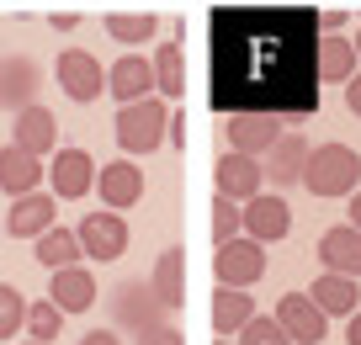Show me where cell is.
I'll list each match as a JSON object with an SVG mask.
<instances>
[{
  "label": "cell",
  "instance_id": "1",
  "mask_svg": "<svg viewBox=\"0 0 361 345\" xmlns=\"http://www.w3.org/2000/svg\"><path fill=\"white\" fill-rule=\"evenodd\" d=\"M112 133H117V149L128 159L138 155H154L170 133V101L165 96H138V101H123L112 117Z\"/></svg>",
  "mask_w": 361,
  "mask_h": 345
},
{
  "label": "cell",
  "instance_id": "2",
  "mask_svg": "<svg viewBox=\"0 0 361 345\" xmlns=\"http://www.w3.org/2000/svg\"><path fill=\"white\" fill-rule=\"evenodd\" d=\"M303 186L314 191V197H324V202L350 197V191L361 186V155L350 144H319V149H308Z\"/></svg>",
  "mask_w": 361,
  "mask_h": 345
},
{
  "label": "cell",
  "instance_id": "3",
  "mask_svg": "<svg viewBox=\"0 0 361 345\" xmlns=\"http://www.w3.org/2000/svg\"><path fill=\"white\" fill-rule=\"evenodd\" d=\"M54 80H59V90H64L75 107H90V101L106 90L102 59L85 54V48H64V54H59V64H54Z\"/></svg>",
  "mask_w": 361,
  "mask_h": 345
},
{
  "label": "cell",
  "instance_id": "4",
  "mask_svg": "<svg viewBox=\"0 0 361 345\" xmlns=\"http://www.w3.org/2000/svg\"><path fill=\"white\" fill-rule=\"evenodd\" d=\"M213 277L218 287H255L260 277H266V245H255L250 234L228 239V245H213Z\"/></svg>",
  "mask_w": 361,
  "mask_h": 345
},
{
  "label": "cell",
  "instance_id": "5",
  "mask_svg": "<svg viewBox=\"0 0 361 345\" xmlns=\"http://www.w3.org/2000/svg\"><path fill=\"white\" fill-rule=\"evenodd\" d=\"M106 308H112V324H117V329H128V334L165 324V308H159V298L149 292L144 277H138V282H117L112 298H106Z\"/></svg>",
  "mask_w": 361,
  "mask_h": 345
},
{
  "label": "cell",
  "instance_id": "6",
  "mask_svg": "<svg viewBox=\"0 0 361 345\" xmlns=\"http://www.w3.org/2000/svg\"><path fill=\"white\" fill-rule=\"evenodd\" d=\"M75 239H80V250H85L90 260H123L128 255V218L123 212H85L80 218V229H75Z\"/></svg>",
  "mask_w": 361,
  "mask_h": 345
},
{
  "label": "cell",
  "instance_id": "7",
  "mask_svg": "<svg viewBox=\"0 0 361 345\" xmlns=\"http://www.w3.org/2000/svg\"><path fill=\"white\" fill-rule=\"evenodd\" d=\"M239 218H245V234L255 239V245H276V239L293 234V207H287V197H276V191H255L250 202H239Z\"/></svg>",
  "mask_w": 361,
  "mask_h": 345
},
{
  "label": "cell",
  "instance_id": "8",
  "mask_svg": "<svg viewBox=\"0 0 361 345\" xmlns=\"http://www.w3.org/2000/svg\"><path fill=\"white\" fill-rule=\"evenodd\" d=\"M276 324L287 329L293 345H319L324 329H329V313L319 308L308 292H282V298H276Z\"/></svg>",
  "mask_w": 361,
  "mask_h": 345
},
{
  "label": "cell",
  "instance_id": "9",
  "mask_svg": "<svg viewBox=\"0 0 361 345\" xmlns=\"http://www.w3.org/2000/svg\"><path fill=\"white\" fill-rule=\"evenodd\" d=\"M48 186H54L59 202L90 197V186H96V159H90L85 149H54V159H48Z\"/></svg>",
  "mask_w": 361,
  "mask_h": 345
},
{
  "label": "cell",
  "instance_id": "10",
  "mask_svg": "<svg viewBox=\"0 0 361 345\" xmlns=\"http://www.w3.org/2000/svg\"><path fill=\"white\" fill-rule=\"evenodd\" d=\"M59 223V197L54 191H22L11 197V212H6V234L11 239H37L43 229Z\"/></svg>",
  "mask_w": 361,
  "mask_h": 345
},
{
  "label": "cell",
  "instance_id": "11",
  "mask_svg": "<svg viewBox=\"0 0 361 345\" xmlns=\"http://www.w3.org/2000/svg\"><path fill=\"white\" fill-rule=\"evenodd\" d=\"M90 191H102V202L112 212H128V207H138V202H144V170L133 165V159H112V165H102L96 170V186Z\"/></svg>",
  "mask_w": 361,
  "mask_h": 345
},
{
  "label": "cell",
  "instance_id": "12",
  "mask_svg": "<svg viewBox=\"0 0 361 345\" xmlns=\"http://www.w3.org/2000/svg\"><path fill=\"white\" fill-rule=\"evenodd\" d=\"M213 181H218V191L234 197V202H250L255 191H266V170H260V159L255 155H239V149H224V155H218Z\"/></svg>",
  "mask_w": 361,
  "mask_h": 345
},
{
  "label": "cell",
  "instance_id": "13",
  "mask_svg": "<svg viewBox=\"0 0 361 345\" xmlns=\"http://www.w3.org/2000/svg\"><path fill=\"white\" fill-rule=\"evenodd\" d=\"M276 138H282V117H271V111H234L228 117V149H239V155L260 159Z\"/></svg>",
  "mask_w": 361,
  "mask_h": 345
},
{
  "label": "cell",
  "instance_id": "14",
  "mask_svg": "<svg viewBox=\"0 0 361 345\" xmlns=\"http://www.w3.org/2000/svg\"><path fill=\"white\" fill-rule=\"evenodd\" d=\"M37 85H43V69H37L27 54L0 59V111L32 107V101H37Z\"/></svg>",
  "mask_w": 361,
  "mask_h": 345
},
{
  "label": "cell",
  "instance_id": "15",
  "mask_svg": "<svg viewBox=\"0 0 361 345\" xmlns=\"http://www.w3.org/2000/svg\"><path fill=\"white\" fill-rule=\"evenodd\" d=\"M106 96H112L117 107H123V101H138V96H154V64L128 48V54L106 69Z\"/></svg>",
  "mask_w": 361,
  "mask_h": 345
},
{
  "label": "cell",
  "instance_id": "16",
  "mask_svg": "<svg viewBox=\"0 0 361 345\" xmlns=\"http://www.w3.org/2000/svg\"><path fill=\"white\" fill-rule=\"evenodd\" d=\"M11 144L16 149H27V155H37V159H48L59 149V117L48 107H22L16 111V133H11Z\"/></svg>",
  "mask_w": 361,
  "mask_h": 345
},
{
  "label": "cell",
  "instance_id": "17",
  "mask_svg": "<svg viewBox=\"0 0 361 345\" xmlns=\"http://www.w3.org/2000/svg\"><path fill=\"white\" fill-rule=\"evenodd\" d=\"M303 165H308V138L282 128V138L266 149V165L260 170L271 176V186H293V181H303Z\"/></svg>",
  "mask_w": 361,
  "mask_h": 345
},
{
  "label": "cell",
  "instance_id": "18",
  "mask_svg": "<svg viewBox=\"0 0 361 345\" xmlns=\"http://www.w3.org/2000/svg\"><path fill=\"white\" fill-rule=\"evenodd\" d=\"M48 298L64 313H85V308H96V277L85 266H59V271H48Z\"/></svg>",
  "mask_w": 361,
  "mask_h": 345
},
{
  "label": "cell",
  "instance_id": "19",
  "mask_svg": "<svg viewBox=\"0 0 361 345\" xmlns=\"http://www.w3.org/2000/svg\"><path fill=\"white\" fill-rule=\"evenodd\" d=\"M319 260H324V271L361 277V229H350V223L324 229V234H319Z\"/></svg>",
  "mask_w": 361,
  "mask_h": 345
},
{
  "label": "cell",
  "instance_id": "20",
  "mask_svg": "<svg viewBox=\"0 0 361 345\" xmlns=\"http://www.w3.org/2000/svg\"><path fill=\"white\" fill-rule=\"evenodd\" d=\"M308 298H314L319 308L329 313V319H345V313H356V308H361V277H340V271H324V277H314Z\"/></svg>",
  "mask_w": 361,
  "mask_h": 345
},
{
  "label": "cell",
  "instance_id": "21",
  "mask_svg": "<svg viewBox=\"0 0 361 345\" xmlns=\"http://www.w3.org/2000/svg\"><path fill=\"white\" fill-rule=\"evenodd\" d=\"M48 176V165L37 155H27V149L6 144L0 149V191L6 197H22V191H37V181Z\"/></svg>",
  "mask_w": 361,
  "mask_h": 345
},
{
  "label": "cell",
  "instance_id": "22",
  "mask_svg": "<svg viewBox=\"0 0 361 345\" xmlns=\"http://www.w3.org/2000/svg\"><path fill=\"white\" fill-rule=\"evenodd\" d=\"M149 292L159 298V308H180L186 303V250H165L149 271Z\"/></svg>",
  "mask_w": 361,
  "mask_h": 345
},
{
  "label": "cell",
  "instance_id": "23",
  "mask_svg": "<svg viewBox=\"0 0 361 345\" xmlns=\"http://www.w3.org/2000/svg\"><path fill=\"white\" fill-rule=\"evenodd\" d=\"M250 319H255V298H250V287H218L213 292V334L234 340Z\"/></svg>",
  "mask_w": 361,
  "mask_h": 345
},
{
  "label": "cell",
  "instance_id": "24",
  "mask_svg": "<svg viewBox=\"0 0 361 345\" xmlns=\"http://www.w3.org/2000/svg\"><path fill=\"white\" fill-rule=\"evenodd\" d=\"M149 64H154V96L186 101V54H180V43H154Z\"/></svg>",
  "mask_w": 361,
  "mask_h": 345
},
{
  "label": "cell",
  "instance_id": "25",
  "mask_svg": "<svg viewBox=\"0 0 361 345\" xmlns=\"http://www.w3.org/2000/svg\"><path fill=\"white\" fill-rule=\"evenodd\" d=\"M32 260L37 266H48V271H59V266H80L85 260V250H80V239H75V229H43V234L32 239Z\"/></svg>",
  "mask_w": 361,
  "mask_h": 345
},
{
  "label": "cell",
  "instance_id": "26",
  "mask_svg": "<svg viewBox=\"0 0 361 345\" xmlns=\"http://www.w3.org/2000/svg\"><path fill=\"white\" fill-rule=\"evenodd\" d=\"M350 75H356V43L329 32L324 43H319V80H324V85H345Z\"/></svg>",
  "mask_w": 361,
  "mask_h": 345
},
{
  "label": "cell",
  "instance_id": "27",
  "mask_svg": "<svg viewBox=\"0 0 361 345\" xmlns=\"http://www.w3.org/2000/svg\"><path fill=\"white\" fill-rule=\"evenodd\" d=\"M64 319H69V313L59 308L54 298H32V303H27V313H22V329H27V340L54 345V340H59V329H64Z\"/></svg>",
  "mask_w": 361,
  "mask_h": 345
},
{
  "label": "cell",
  "instance_id": "28",
  "mask_svg": "<svg viewBox=\"0 0 361 345\" xmlns=\"http://www.w3.org/2000/svg\"><path fill=\"white\" fill-rule=\"evenodd\" d=\"M154 32H159V16H149V11H112V16H106V37H112V43L138 48V43H149Z\"/></svg>",
  "mask_w": 361,
  "mask_h": 345
},
{
  "label": "cell",
  "instance_id": "29",
  "mask_svg": "<svg viewBox=\"0 0 361 345\" xmlns=\"http://www.w3.org/2000/svg\"><path fill=\"white\" fill-rule=\"evenodd\" d=\"M245 234V218H239V202L218 191L213 197V245H228V239Z\"/></svg>",
  "mask_w": 361,
  "mask_h": 345
},
{
  "label": "cell",
  "instance_id": "30",
  "mask_svg": "<svg viewBox=\"0 0 361 345\" xmlns=\"http://www.w3.org/2000/svg\"><path fill=\"white\" fill-rule=\"evenodd\" d=\"M234 345H293V340H287V329L276 324V313H271V319H266V313H255V319L239 329Z\"/></svg>",
  "mask_w": 361,
  "mask_h": 345
},
{
  "label": "cell",
  "instance_id": "31",
  "mask_svg": "<svg viewBox=\"0 0 361 345\" xmlns=\"http://www.w3.org/2000/svg\"><path fill=\"white\" fill-rule=\"evenodd\" d=\"M22 313H27V298L11 287V282H0V340H16V329H22Z\"/></svg>",
  "mask_w": 361,
  "mask_h": 345
},
{
  "label": "cell",
  "instance_id": "32",
  "mask_svg": "<svg viewBox=\"0 0 361 345\" xmlns=\"http://www.w3.org/2000/svg\"><path fill=\"white\" fill-rule=\"evenodd\" d=\"M133 345H186V334L170 329V324H154V329H138Z\"/></svg>",
  "mask_w": 361,
  "mask_h": 345
},
{
  "label": "cell",
  "instance_id": "33",
  "mask_svg": "<svg viewBox=\"0 0 361 345\" xmlns=\"http://www.w3.org/2000/svg\"><path fill=\"white\" fill-rule=\"evenodd\" d=\"M345 107H350V117H361V69L345 80Z\"/></svg>",
  "mask_w": 361,
  "mask_h": 345
},
{
  "label": "cell",
  "instance_id": "34",
  "mask_svg": "<svg viewBox=\"0 0 361 345\" xmlns=\"http://www.w3.org/2000/svg\"><path fill=\"white\" fill-rule=\"evenodd\" d=\"M80 345H123V340H117V329H90L80 334Z\"/></svg>",
  "mask_w": 361,
  "mask_h": 345
},
{
  "label": "cell",
  "instance_id": "35",
  "mask_svg": "<svg viewBox=\"0 0 361 345\" xmlns=\"http://www.w3.org/2000/svg\"><path fill=\"white\" fill-rule=\"evenodd\" d=\"M345 345H361V308L345 313Z\"/></svg>",
  "mask_w": 361,
  "mask_h": 345
},
{
  "label": "cell",
  "instance_id": "36",
  "mask_svg": "<svg viewBox=\"0 0 361 345\" xmlns=\"http://www.w3.org/2000/svg\"><path fill=\"white\" fill-rule=\"evenodd\" d=\"M345 22H350L345 11H324V16H319V27H324V32H340V27H345Z\"/></svg>",
  "mask_w": 361,
  "mask_h": 345
},
{
  "label": "cell",
  "instance_id": "37",
  "mask_svg": "<svg viewBox=\"0 0 361 345\" xmlns=\"http://www.w3.org/2000/svg\"><path fill=\"white\" fill-rule=\"evenodd\" d=\"M345 223H350V229H361V186L350 191V207H345Z\"/></svg>",
  "mask_w": 361,
  "mask_h": 345
},
{
  "label": "cell",
  "instance_id": "38",
  "mask_svg": "<svg viewBox=\"0 0 361 345\" xmlns=\"http://www.w3.org/2000/svg\"><path fill=\"white\" fill-rule=\"evenodd\" d=\"M350 43H356V59H361V27H356V37H350Z\"/></svg>",
  "mask_w": 361,
  "mask_h": 345
},
{
  "label": "cell",
  "instance_id": "39",
  "mask_svg": "<svg viewBox=\"0 0 361 345\" xmlns=\"http://www.w3.org/2000/svg\"><path fill=\"white\" fill-rule=\"evenodd\" d=\"M213 345H234V340H224V334H218V340H213Z\"/></svg>",
  "mask_w": 361,
  "mask_h": 345
},
{
  "label": "cell",
  "instance_id": "40",
  "mask_svg": "<svg viewBox=\"0 0 361 345\" xmlns=\"http://www.w3.org/2000/svg\"><path fill=\"white\" fill-rule=\"evenodd\" d=\"M22 345H43V340H22Z\"/></svg>",
  "mask_w": 361,
  "mask_h": 345
}]
</instances>
